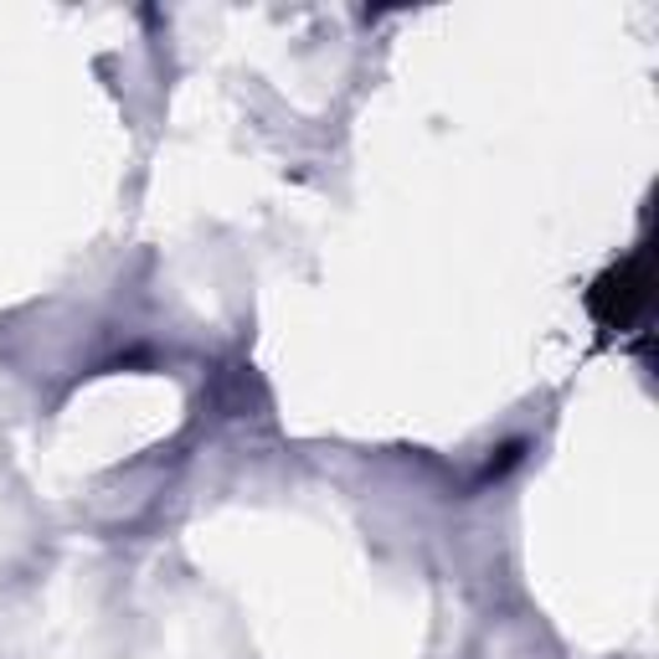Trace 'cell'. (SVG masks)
<instances>
[{"label": "cell", "mask_w": 659, "mask_h": 659, "mask_svg": "<svg viewBox=\"0 0 659 659\" xmlns=\"http://www.w3.org/2000/svg\"><path fill=\"white\" fill-rule=\"evenodd\" d=\"M608 300H618V310L608 320H629L634 304L645 300V279H639V269H618L614 279L603 284V294H598V304H608Z\"/></svg>", "instance_id": "1"}]
</instances>
